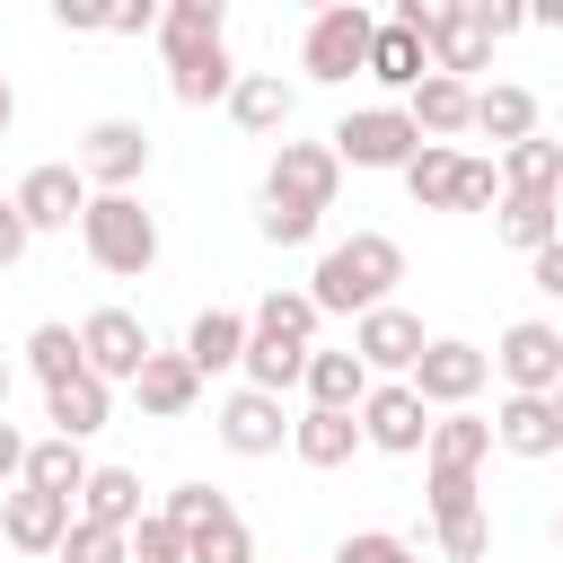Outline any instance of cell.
Listing matches in <instances>:
<instances>
[{"label":"cell","instance_id":"4316f807","mask_svg":"<svg viewBox=\"0 0 563 563\" xmlns=\"http://www.w3.org/2000/svg\"><path fill=\"white\" fill-rule=\"evenodd\" d=\"M369 79H378V88H396V97H413V88L431 79V53H422V35H405L396 18H378V44H369Z\"/></svg>","mask_w":563,"mask_h":563},{"label":"cell","instance_id":"603a6c76","mask_svg":"<svg viewBox=\"0 0 563 563\" xmlns=\"http://www.w3.org/2000/svg\"><path fill=\"white\" fill-rule=\"evenodd\" d=\"M475 132H484V141H501V150L537 141V88H519V79L475 88Z\"/></svg>","mask_w":563,"mask_h":563},{"label":"cell","instance_id":"bcb514c9","mask_svg":"<svg viewBox=\"0 0 563 563\" xmlns=\"http://www.w3.org/2000/svg\"><path fill=\"white\" fill-rule=\"evenodd\" d=\"M449 9H457V0H396V26H405V35H422V53H431V44H440V26H449Z\"/></svg>","mask_w":563,"mask_h":563},{"label":"cell","instance_id":"ffe728a7","mask_svg":"<svg viewBox=\"0 0 563 563\" xmlns=\"http://www.w3.org/2000/svg\"><path fill=\"white\" fill-rule=\"evenodd\" d=\"M44 422H53L62 440H88V431H106V422H114V387H106L97 369H79V378L44 387Z\"/></svg>","mask_w":563,"mask_h":563},{"label":"cell","instance_id":"484cf974","mask_svg":"<svg viewBox=\"0 0 563 563\" xmlns=\"http://www.w3.org/2000/svg\"><path fill=\"white\" fill-rule=\"evenodd\" d=\"M493 62V35H484V18H475V0H457L449 9V26H440V44H431V70H449V79H466L475 88V70Z\"/></svg>","mask_w":563,"mask_h":563},{"label":"cell","instance_id":"f546056e","mask_svg":"<svg viewBox=\"0 0 563 563\" xmlns=\"http://www.w3.org/2000/svg\"><path fill=\"white\" fill-rule=\"evenodd\" d=\"M493 229H501V246L537 255V246H554V238H563V211H554V194H501Z\"/></svg>","mask_w":563,"mask_h":563},{"label":"cell","instance_id":"b9f144b4","mask_svg":"<svg viewBox=\"0 0 563 563\" xmlns=\"http://www.w3.org/2000/svg\"><path fill=\"white\" fill-rule=\"evenodd\" d=\"M132 563H185V528H176L167 510H150V519L132 528Z\"/></svg>","mask_w":563,"mask_h":563},{"label":"cell","instance_id":"9c48e42d","mask_svg":"<svg viewBox=\"0 0 563 563\" xmlns=\"http://www.w3.org/2000/svg\"><path fill=\"white\" fill-rule=\"evenodd\" d=\"M79 352H88V369H97L106 387H132L158 343H150V325H141L132 308H88V317H79Z\"/></svg>","mask_w":563,"mask_h":563},{"label":"cell","instance_id":"4fadbf2b","mask_svg":"<svg viewBox=\"0 0 563 563\" xmlns=\"http://www.w3.org/2000/svg\"><path fill=\"white\" fill-rule=\"evenodd\" d=\"M352 352H361V369H369V378H413V361L431 352V334H422V317H413V308H396V299H387V308H369V317L352 325Z\"/></svg>","mask_w":563,"mask_h":563},{"label":"cell","instance_id":"4dcf8cb0","mask_svg":"<svg viewBox=\"0 0 563 563\" xmlns=\"http://www.w3.org/2000/svg\"><path fill=\"white\" fill-rule=\"evenodd\" d=\"M484 457H493V422H484V413H440V422H431L422 466H457V475H475Z\"/></svg>","mask_w":563,"mask_h":563},{"label":"cell","instance_id":"e0dca14e","mask_svg":"<svg viewBox=\"0 0 563 563\" xmlns=\"http://www.w3.org/2000/svg\"><path fill=\"white\" fill-rule=\"evenodd\" d=\"M405 114H413L422 141H449V150H457V132H475V88L449 79V70H431V79L405 97Z\"/></svg>","mask_w":563,"mask_h":563},{"label":"cell","instance_id":"ab89813d","mask_svg":"<svg viewBox=\"0 0 563 563\" xmlns=\"http://www.w3.org/2000/svg\"><path fill=\"white\" fill-rule=\"evenodd\" d=\"M53 563H132V537H114V528H88V519H79V528L62 537V554H53Z\"/></svg>","mask_w":563,"mask_h":563},{"label":"cell","instance_id":"cb8c5ba5","mask_svg":"<svg viewBox=\"0 0 563 563\" xmlns=\"http://www.w3.org/2000/svg\"><path fill=\"white\" fill-rule=\"evenodd\" d=\"M299 387H308V405H325V413H361L378 378L361 369V352H308V378H299Z\"/></svg>","mask_w":563,"mask_h":563},{"label":"cell","instance_id":"ba28073f","mask_svg":"<svg viewBox=\"0 0 563 563\" xmlns=\"http://www.w3.org/2000/svg\"><path fill=\"white\" fill-rule=\"evenodd\" d=\"M493 369H501V387H510V396H554V387H563V325H545V317L501 325Z\"/></svg>","mask_w":563,"mask_h":563},{"label":"cell","instance_id":"ac0fdd59","mask_svg":"<svg viewBox=\"0 0 563 563\" xmlns=\"http://www.w3.org/2000/svg\"><path fill=\"white\" fill-rule=\"evenodd\" d=\"M132 396H141L150 422H185V413L202 405V369H194L185 352H150V369L132 378Z\"/></svg>","mask_w":563,"mask_h":563},{"label":"cell","instance_id":"f907efd6","mask_svg":"<svg viewBox=\"0 0 563 563\" xmlns=\"http://www.w3.org/2000/svg\"><path fill=\"white\" fill-rule=\"evenodd\" d=\"M475 18H484V35H493V44H510V35L528 26V9H519V0H475Z\"/></svg>","mask_w":563,"mask_h":563},{"label":"cell","instance_id":"8fae6325","mask_svg":"<svg viewBox=\"0 0 563 563\" xmlns=\"http://www.w3.org/2000/svg\"><path fill=\"white\" fill-rule=\"evenodd\" d=\"M18 211H26V229L44 238V229H70V220H88V202H97V185L79 176V158H44V167H26L18 176V194H9Z\"/></svg>","mask_w":563,"mask_h":563},{"label":"cell","instance_id":"11a10c76","mask_svg":"<svg viewBox=\"0 0 563 563\" xmlns=\"http://www.w3.org/2000/svg\"><path fill=\"white\" fill-rule=\"evenodd\" d=\"M9 387H18V369H9V352H0V413H9Z\"/></svg>","mask_w":563,"mask_h":563},{"label":"cell","instance_id":"d6a6232c","mask_svg":"<svg viewBox=\"0 0 563 563\" xmlns=\"http://www.w3.org/2000/svg\"><path fill=\"white\" fill-rule=\"evenodd\" d=\"M246 387H264V396H290L299 378H308V343H282V334H246V369H238Z\"/></svg>","mask_w":563,"mask_h":563},{"label":"cell","instance_id":"8d00e7d4","mask_svg":"<svg viewBox=\"0 0 563 563\" xmlns=\"http://www.w3.org/2000/svg\"><path fill=\"white\" fill-rule=\"evenodd\" d=\"M185 563H255L246 519H238V510H220L211 528H194V537H185Z\"/></svg>","mask_w":563,"mask_h":563},{"label":"cell","instance_id":"816d5d0a","mask_svg":"<svg viewBox=\"0 0 563 563\" xmlns=\"http://www.w3.org/2000/svg\"><path fill=\"white\" fill-rule=\"evenodd\" d=\"M528 282H537V290H545V299H563V238H554V246H537V255H528Z\"/></svg>","mask_w":563,"mask_h":563},{"label":"cell","instance_id":"6f0895ef","mask_svg":"<svg viewBox=\"0 0 563 563\" xmlns=\"http://www.w3.org/2000/svg\"><path fill=\"white\" fill-rule=\"evenodd\" d=\"M554 211H563V185H554Z\"/></svg>","mask_w":563,"mask_h":563},{"label":"cell","instance_id":"5bb4252c","mask_svg":"<svg viewBox=\"0 0 563 563\" xmlns=\"http://www.w3.org/2000/svg\"><path fill=\"white\" fill-rule=\"evenodd\" d=\"M79 528V501H62V493H35V484H18V493H0V537L18 545V554H62V537Z\"/></svg>","mask_w":563,"mask_h":563},{"label":"cell","instance_id":"74e56055","mask_svg":"<svg viewBox=\"0 0 563 563\" xmlns=\"http://www.w3.org/2000/svg\"><path fill=\"white\" fill-rule=\"evenodd\" d=\"M431 528H440V554H449V563H484V554H493V519H484V501L457 510V519H431Z\"/></svg>","mask_w":563,"mask_h":563},{"label":"cell","instance_id":"836d02e7","mask_svg":"<svg viewBox=\"0 0 563 563\" xmlns=\"http://www.w3.org/2000/svg\"><path fill=\"white\" fill-rule=\"evenodd\" d=\"M26 369H35L44 387H62V378H79V369H88V352H79V325H62V317H44V325L26 334Z\"/></svg>","mask_w":563,"mask_h":563},{"label":"cell","instance_id":"7dc6e473","mask_svg":"<svg viewBox=\"0 0 563 563\" xmlns=\"http://www.w3.org/2000/svg\"><path fill=\"white\" fill-rule=\"evenodd\" d=\"M53 26H62V35H114V9H97V0H53Z\"/></svg>","mask_w":563,"mask_h":563},{"label":"cell","instance_id":"277c9868","mask_svg":"<svg viewBox=\"0 0 563 563\" xmlns=\"http://www.w3.org/2000/svg\"><path fill=\"white\" fill-rule=\"evenodd\" d=\"M325 141H334L343 167H369V176H405V167L422 158V132H413L405 106H352Z\"/></svg>","mask_w":563,"mask_h":563},{"label":"cell","instance_id":"ee69618b","mask_svg":"<svg viewBox=\"0 0 563 563\" xmlns=\"http://www.w3.org/2000/svg\"><path fill=\"white\" fill-rule=\"evenodd\" d=\"M255 229H264V246H308V238H317V211H290V202H264V211H255Z\"/></svg>","mask_w":563,"mask_h":563},{"label":"cell","instance_id":"680465c9","mask_svg":"<svg viewBox=\"0 0 563 563\" xmlns=\"http://www.w3.org/2000/svg\"><path fill=\"white\" fill-rule=\"evenodd\" d=\"M554 413H563V387H554Z\"/></svg>","mask_w":563,"mask_h":563},{"label":"cell","instance_id":"c3c4849f","mask_svg":"<svg viewBox=\"0 0 563 563\" xmlns=\"http://www.w3.org/2000/svg\"><path fill=\"white\" fill-rule=\"evenodd\" d=\"M26 449H35V440L0 413V493H18V484H26Z\"/></svg>","mask_w":563,"mask_h":563},{"label":"cell","instance_id":"e575fe53","mask_svg":"<svg viewBox=\"0 0 563 563\" xmlns=\"http://www.w3.org/2000/svg\"><path fill=\"white\" fill-rule=\"evenodd\" d=\"M563 185V141H519V150H501V194H554Z\"/></svg>","mask_w":563,"mask_h":563},{"label":"cell","instance_id":"f5cc1de1","mask_svg":"<svg viewBox=\"0 0 563 563\" xmlns=\"http://www.w3.org/2000/svg\"><path fill=\"white\" fill-rule=\"evenodd\" d=\"M114 35H158V9H150V0H123V9H114Z\"/></svg>","mask_w":563,"mask_h":563},{"label":"cell","instance_id":"9a60e30c","mask_svg":"<svg viewBox=\"0 0 563 563\" xmlns=\"http://www.w3.org/2000/svg\"><path fill=\"white\" fill-rule=\"evenodd\" d=\"M493 449H501V457H554V449H563L554 396H501V405H493Z\"/></svg>","mask_w":563,"mask_h":563},{"label":"cell","instance_id":"52a82bcc","mask_svg":"<svg viewBox=\"0 0 563 563\" xmlns=\"http://www.w3.org/2000/svg\"><path fill=\"white\" fill-rule=\"evenodd\" d=\"M79 176H88L97 194H132V185L150 176V132H141L132 114H97V123L79 132Z\"/></svg>","mask_w":563,"mask_h":563},{"label":"cell","instance_id":"d590c367","mask_svg":"<svg viewBox=\"0 0 563 563\" xmlns=\"http://www.w3.org/2000/svg\"><path fill=\"white\" fill-rule=\"evenodd\" d=\"M255 334H282V343H308L317 352V299L308 290H264L255 299Z\"/></svg>","mask_w":563,"mask_h":563},{"label":"cell","instance_id":"7a4b0ae2","mask_svg":"<svg viewBox=\"0 0 563 563\" xmlns=\"http://www.w3.org/2000/svg\"><path fill=\"white\" fill-rule=\"evenodd\" d=\"M79 246H88V264H97V273L141 282V273L158 264V211H150L141 194H97V202H88V220H79Z\"/></svg>","mask_w":563,"mask_h":563},{"label":"cell","instance_id":"d6986e66","mask_svg":"<svg viewBox=\"0 0 563 563\" xmlns=\"http://www.w3.org/2000/svg\"><path fill=\"white\" fill-rule=\"evenodd\" d=\"M290 106H299V88L282 79V70H238V88H229V123L238 132H290Z\"/></svg>","mask_w":563,"mask_h":563},{"label":"cell","instance_id":"6da1fadb","mask_svg":"<svg viewBox=\"0 0 563 563\" xmlns=\"http://www.w3.org/2000/svg\"><path fill=\"white\" fill-rule=\"evenodd\" d=\"M396 282H405V246L387 238V229H352V238H334L325 255H317V273H308V299H317V317H369V308H387L396 299Z\"/></svg>","mask_w":563,"mask_h":563},{"label":"cell","instance_id":"9f6ffc18","mask_svg":"<svg viewBox=\"0 0 563 563\" xmlns=\"http://www.w3.org/2000/svg\"><path fill=\"white\" fill-rule=\"evenodd\" d=\"M554 545H563V501H554Z\"/></svg>","mask_w":563,"mask_h":563},{"label":"cell","instance_id":"83f0119b","mask_svg":"<svg viewBox=\"0 0 563 563\" xmlns=\"http://www.w3.org/2000/svg\"><path fill=\"white\" fill-rule=\"evenodd\" d=\"M229 88H238V62H229V44L167 62V97H176V106H229Z\"/></svg>","mask_w":563,"mask_h":563},{"label":"cell","instance_id":"8992f818","mask_svg":"<svg viewBox=\"0 0 563 563\" xmlns=\"http://www.w3.org/2000/svg\"><path fill=\"white\" fill-rule=\"evenodd\" d=\"M484 378H493V352H475V343H457V334H431V352L413 361V396L431 405V413H466L475 396H484Z\"/></svg>","mask_w":563,"mask_h":563},{"label":"cell","instance_id":"db71d44e","mask_svg":"<svg viewBox=\"0 0 563 563\" xmlns=\"http://www.w3.org/2000/svg\"><path fill=\"white\" fill-rule=\"evenodd\" d=\"M18 123V88H9V70H0V132Z\"/></svg>","mask_w":563,"mask_h":563},{"label":"cell","instance_id":"44dd1931","mask_svg":"<svg viewBox=\"0 0 563 563\" xmlns=\"http://www.w3.org/2000/svg\"><path fill=\"white\" fill-rule=\"evenodd\" d=\"M229 44V0H167L158 9V53L185 62V53H211Z\"/></svg>","mask_w":563,"mask_h":563},{"label":"cell","instance_id":"1f68e13d","mask_svg":"<svg viewBox=\"0 0 563 563\" xmlns=\"http://www.w3.org/2000/svg\"><path fill=\"white\" fill-rule=\"evenodd\" d=\"M457 176H466V150H449V141H422V158L405 167V194H413L422 211H457Z\"/></svg>","mask_w":563,"mask_h":563},{"label":"cell","instance_id":"f35d334b","mask_svg":"<svg viewBox=\"0 0 563 563\" xmlns=\"http://www.w3.org/2000/svg\"><path fill=\"white\" fill-rule=\"evenodd\" d=\"M422 501H431V519H457V510H475L484 493H475V475H457V466H422Z\"/></svg>","mask_w":563,"mask_h":563},{"label":"cell","instance_id":"3957f363","mask_svg":"<svg viewBox=\"0 0 563 563\" xmlns=\"http://www.w3.org/2000/svg\"><path fill=\"white\" fill-rule=\"evenodd\" d=\"M369 44H378V9H361V0H325V9L308 18V35H299V70L325 79V88L369 79Z\"/></svg>","mask_w":563,"mask_h":563},{"label":"cell","instance_id":"f6af8a7d","mask_svg":"<svg viewBox=\"0 0 563 563\" xmlns=\"http://www.w3.org/2000/svg\"><path fill=\"white\" fill-rule=\"evenodd\" d=\"M457 211H501V167H493V158H466V176H457Z\"/></svg>","mask_w":563,"mask_h":563},{"label":"cell","instance_id":"5b68a950","mask_svg":"<svg viewBox=\"0 0 563 563\" xmlns=\"http://www.w3.org/2000/svg\"><path fill=\"white\" fill-rule=\"evenodd\" d=\"M334 194H343V158H334V141H282L273 150V167H264V202H290V211H334Z\"/></svg>","mask_w":563,"mask_h":563},{"label":"cell","instance_id":"2e32d148","mask_svg":"<svg viewBox=\"0 0 563 563\" xmlns=\"http://www.w3.org/2000/svg\"><path fill=\"white\" fill-rule=\"evenodd\" d=\"M246 334H255V317H238V308H194V325H185V361L202 369V378H220V369H246Z\"/></svg>","mask_w":563,"mask_h":563},{"label":"cell","instance_id":"60d3db41","mask_svg":"<svg viewBox=\"0 0 563 563\" xmlns=\"http://www.w3.org/2000/svg\"><path fill=\"white\" fill-rule=\"evenodd\" d=\"M158 510H167V519H176V528L194 537V528H211V519L229 510V493H211V484H176V493H167Z\"/></svg>","mask_w":563,"mask_h":563},{"label":"cell","instance_id":"30bf717a","mask_svg":"<svg viewBox=\"0 0 563 563\" xmlns=\"http://www.w3.org/2000/svg\"><path fill=\"white\" fill-rule=\"evenodd\" d=\"M431 422H440V413H431L405 378H378L369 405H361V440H369L378 457H422V449H431Z\"/></svg>","mask_w":563,"mask_h":563},{"label":"cell","instance_id":"7bdbcfd3","mask_svg":"<svg viewBox=\"0 0 563 563\" xmlns=\"http://www.w3.org/2000/svg\"><path fill=\"white\" fill-rule=\"evenodd\" d=\"M334 563H422L405 537H387V528H352L343 545H334Z\"/></svg>","mask_w":563,"mask_h":563},{"label":"cell","instance_id":"f1b7e54d","mask_svg":"<svg viewBox=\"0 0 563 563\" xmlns=\"http://www.w3.org/2000/svg\"><path fill=\"white\" fill-rule=\"evenodd\" d=\"M88 475H97V466H88V449H79V440H62V431H44V440L26 449V484H35V493L79 501V493H88Z\"/></svg>","mask_w":563,"mask_h":563},{"label":"cell","instance_id":"7402d4cb","mask_svg":"<svg viewBox=\"0 0 563 563\" xmlns=\"http://www.w3.org/2000/svg\"><path fill=\"white\" fill-rule=\"evenodd\" d=\"M79 519H88V528H114V537H132V528L150 519V501H141V475H132V466H97V475H88V493H79Z\"/></svg>","mask_w":563,"mask_h":563},{"label":"cell","instance_id":"d4e9b609","mask_svg":"<svg viewBox=\"0 0 563 563\" xmlns=\"http://www.w3.org/2000/svg\"><path fill=\"white\" fill-rule=\"evenodd\" d=\"M352 449H369V440H361V413H325V405H308V413L290 422V457H299V466H343Z\"/></svg>","mask_w":563,"mask_h":563},{"label":"cell","instance_id":"681fc988","mask_svg":"<svg viewBox=\"0 0 563 563\" xmlns=\"http://www.w3.org/2000/svg\"><path fill=\"white\" fill-rule=\"evenodd\" d=\"M26 246H35V229H26V211H18L9 194H0V273H9V264H18Z\"/></svg>","mask_w":563,"mask_h":563},{"label":"cell","instance_id":"7c38bea8","mask_svg":"<svg viewBox=\"0 0 563 563\" xmlns=\"http://www.w3.org/2000/svg\"><path fill=\"white\" fill-rule=\"evenodd\" d=\"M290 422H299V413H290L282 396H264V387H229L220 413H211V431H220L229 457H273V449L290 440Z\"/></svg>","mask_w":563,"mask_h":563}]
</instances>
